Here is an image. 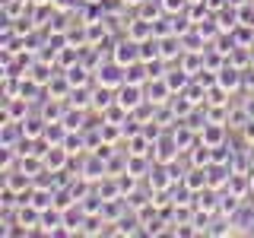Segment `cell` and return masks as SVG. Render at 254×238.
Returning a JSON list of instances; mask_svg holds the SVG:
<instances>
[{"mask_svg":"<svg viewBox=\"0 0 254 238\" xmlns=\"http://www.w3.org/2000/svg\"><path fill=\"white\" fill-rule=\"evenodd\" d=\"M242 73H245L242 67H235V63L226 60V63L216 70V83L222 86V89H229V92H238V89H242Z\"/></svg>","mask_w":254,"mask_h":238,"instance_id":"obj_4","label":"cell"},{"mask_svg":"<svg viewBox=\"0 0 254 238\" xmlns=\"http://www.w3.org/2000/svg\"><path fill=\"white\" fill-rule=\"evenodd\" d=\"M64 76L70 79V86H86L89 83V67L86 63H73V67L64 70Z\"/></svg>","mask_w":254,"mask_h":238,"instance_id":"obj_10","label":"cell"},{"mask_svg":"<svg viewBox=\"0 0 254 238\" xmlns=\"http://www.w3.org/2000/svg\"><path fill=\"white\" fill-rule=\"evenodd\" d=\"M115 99H118V105H124L127 111H133V108H140L143 102H146V86H137V83H124L121 89L115 92Z\"/></svg>","mask_w":254,"mask_h":238,"instance_id":"obj_2","label":"cell"},{"mask_svg":"<svg viewBox=\"0 0 254 238\" xmlns=\"http://www.w3.org/2000/svg\"><path fill=\"white\" fill-rule=\"evenodd\" d=\"M178 153H181V146H178V140H175V133L172 130H162V137H159L156 146H153V159L169 165V162L178 159Z\"/></svg>","mask_w":254,"mask_h":238,"instance_id":"obj_1","label":"cell"},{"mask_svg":"<svg viewBox=\"0 0 254 238\" xmlns=\"http://www.w3.org/2000/svg\"><path fill=\"white\" fill-rule=\"evenodd\" d=\"M200 140L206 143V146H219V143H226V124L206 121L203 130H200Z\"/></svg>","mask_w":254,"mask_h":238,"instance_id":"obj_8","label":"cell"},{"mask_svg":"<svg viewBox=\"0 0 254 238\" xmlns=\"http://www.w3.org/2000/svg\"><path fill=\"white\" fill-rule=\"evenodd\" d=\"M67 159H70V153H67L64 146H51V149L45 153V169H51V172H64Z\"/></svg>","mask_w":254,"mask_h":238,"instance_id":"obj_9","label":"cell"},{"mask_svg":"<svg viewBox=\"0 0 254 238\" xmlns=\"http://www.w3.org/2000/svg\"><path fill=\"white\" fill-rule=\"evenodd\" d=\"M242 86H245V89H254V67H245V73H242Z\"/></svg>","mask_w":254,"mask_h":238,"instance_id":"obj_12","label":"cell"},{"mask_svg":"<svg viewBox=\"0 0 254 238\" xmlns=\"http://www.w3.org/2000/svg\"><path fill=\"white\" fill-rule=\"evenodd\" d=\"M124 3H127V6H133V10H137V6L143 3V0H124Z\"/></svg>","mask_w":254,"mask_h":238,"instance_id":"obj_14","label":"cell"},{"mask_svg":"<svg viewBox=\"0 0 254 238\" xmlns=\"http://www.w3.org/2000/svg\"><path fill=\"white\" fill-rule=\"evenodd\" d=\"M245 140H248V143H254V118H251L248 124H245Z\"/></svg>","mask_w":254,"mask_h":238,"instance_id":"obj_13","label":"cell"},{"mask_svg":"<svg viewBox=\"0 0 254 238\" xmlns=\"http://www.w3.org/2000/svg\"><path fill=\"white\" fill-rule=\"evenodd\" d=\"M26 118H29V99L26 95L3 99V121H26Z\"/></svg>","mask_w":254,"mask_h":238,"instance_id":"obj_5","label":"cell"},{"mask_svg":"<svg viewBox=\"0 0 254 238\" xmlns=\"http://www.w3.org/2000/svg\"><path fill=\"white\" fill-rule=\"evenodd\" d=\"M146 99L153 102V105H165V102L172 99V86L165 83V76H153L146 83Z\"/></svg>","mask_w":254,"mask_h":238,"instance_id":"obj_7","label":"cell"},{"mask_svg":"<svg viewBox=\"0 0 254 238\" xmlns=\"http://www.w3.org/2000/svg\"><path fill=\"white\" fill-rule=\"evenodd\" d=\"M124 35L133 38V42H146V38H153V22L143 19V16H133V19L124 22Z\"/></svg>","mask_w":254,"mask_h":238,"instance_id":"obj_6","label":"cell"},{"mask_svg":"<svg viewBox=\"0 0 254 238\" xmlns=\"http://www.w3.org/2000/svg\"><path fill=\"white\" fill-rule=\"evenodd\" d=\"M206 105H229V89H222V86H210L206 89Z\"/></svg>","mask_w":254,"mask_h":238,"instance_id":"obj_11","label":"cell"},{"mask_svg":"<svg viewBox=\"0 0 254 238\" xmlns=\"http://www.w3.org/2000/svg\"><path fill=\"white\" fill-rule=\"evenodd\" d=\"M111 60H118L121 67H130V63L140 60V42H133V38H121V42L115 45V51H111Z\"/></svg>","mask_w":254,"mask_h":238,"instance_id":"obj_3","label":"cell"}]
</instances>
